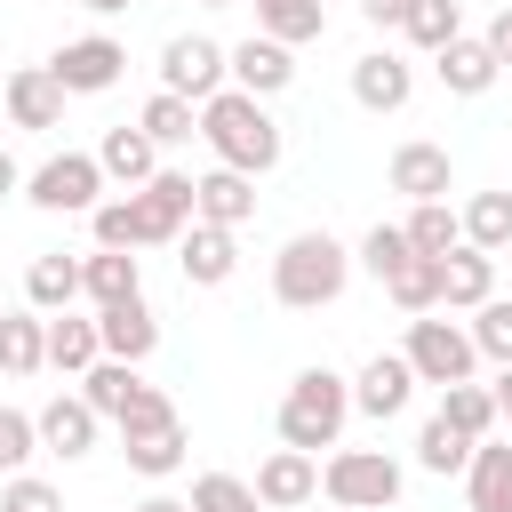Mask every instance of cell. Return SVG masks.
<instances>
[{
  "mask_svg": "<svg viewBox=\"0 0 512 512\" xmlns=\"http://www.w3.org/2000/svg\"><path fill=\"white\" fill-rule=\"evenodd\" d=\"M200 136H208L216 168H240V176H272V168H280V152H288V136H280V120H272V104H264V96H248V88H216V96L200 104Z\"/></svg>",
  "mask_w": 512,
  "mask_h": 512,
  "instance_id": "6da1fadb",
  "label": "cell"
},
{
  "mask_svg": "<svg viewBox=\"0 0 512 512\" xmlns=\"http://www.w3.org/2000/svg\"><path fill=\"white\" fill-rule=\"evenodd\" d=\"M280 448H304V456H320V448H336L344 440V424H352V376H336V368H296V384L280 392Z\"/></svg>",
  "mask_w": 512,
  "mask_h": 512,
  "instance_id": "7a4b0ae2",
  "label": "cell"
},
{
  "mask_svg": "<svg viewBox=\"0 0 512 512\" xmlns=\"http://www.w3.org/2000/svg\"><path fill=\"white\" fill-rule=\"evenodd\" d=\"M344 280H352V248H344L336 232H296V240L272 256V296H280L288 312H320V304H336Z\"/></svg>",
  "mask_w": 512,
  "mask_h": 512,
  "instance_id": "3957f363",
  "label": "cell"
},
{
  "mask_svg": "<svg viewBox=\"0 0 512 512\" xmlns=\"http://www.w3.org/2000/svg\"><path fill=\"white\" fill-rule=\"evenodd\" d=\"M320 496L344 504V512H384V504H400V464L384 448H344L336 440V456L320 464Z\"/></svg>",
  "mask_w": 512,
  "mask_h": 512,
  "instance_id": "277c9868",
  "label": "cell"
},
{
  "mask_svg": "<svg viewBox=\"0 0 512 512\" xmlns=\"http://www.w3.org/2000/svg\"><path fill=\"white\" fill-rule=\"evenodd\" d=\"M24 200L48 208V216H88V208L104 200V168H96V152H56V160H40V168L24 176Z\"/></svg>",
  "mask_w": 512,
  "mask_h": 512,
  "instance_id": "5b68a950",
  "label": "cell"
},
{
  "mask_svg": "<svg viewBox=\"0 0 512 512\" xmlns=\"http://www.w3.org/2000/svg\"><path fill=\"white\" fill-rule=\"evenodd\" d=\"M400 360L416 368V384H464L472 376V336L456 328V320H432V312H416L408 320V344H400Z\"/></svg>",
  "mask_w": 512,
  "mask_h": 512,
  "instance_id": "8992f818",
  "label": "cell"
},
{
  "mask_svg": "<svg viewBox=\"0 0 512 512\" xmlns=\"http://www.w3.org/2000/svg\"><path fill=\"white\" fill-rule=\"evenodd\" d=\"M120 72H128V48H120L112 32H80V40H64V48L48 56V80H56L64 96H104Z\"/></svg>",
  "mask_w": 512,
  "mask_h": 512,
  "instance_id": "52a82bcc",
  "label": "cell"
},
{
  "mask_svg": "<svg viewBox=\"0 0 512 512\" xmlns=\"http://www.w3.org/2000/svg\"><path fill=\"white\" fill-rule=\"evenodd\" d=\"M128 216H136V248H168L192 224V176L184 168H160L152 184L128 192Z\"/></svg>",
  "mask_w": 512,
  "mask_h": 512,
  "instance_id": "ba28073f",
  "label": "cell"
},
{
  "mask_svg": "<svg viewBox=\"0 0 512 512\" xmlns=\"http://www.w3.org/2000/svg\"><path fill=\"white\" fill-rule=\"evenodd\" d=\"M160 88L184 96V104H208L216 88H232V80H224V48L200 40V32H176V40L160 48Z\"/></svg>",
  "mask_w": 512,
  "mask_h": 512,
  "instance_id": "9c48e42d",
  "label": "cell"
},
{
  "mask_svg": "<svg viewBox=\"0 0 512 512\" xmlns=\"http://www.w3.org/2000/svg\"><path fill=\"white\" fill-rule=\"evenodd\" d=\"M256 504L264 512H296V504H312L320 496V456H304V448H272L264 464H256Z\"/></svg>",
  "mask_w": 512,
  "mask_h": 512,
  "instance_id": "30bf717a",
  "label": "cell"
},
{
  "mask_svg": "<svg viewBox=\"0 0 512 512\" xmlns=\"http://www.w3.org/2000/svg\"><path fill=\"white\" fill-rule=\"evenodd\" d=\"M224 80H232V88H248V96H280V88L296 80V48H280V40L248 32L240 48H224Z\"/></svg>",
  "mask_w": 512,
  "mask_h": 512,
  "instance_id": "8fae6325",
  "label": "cell"
},
{
  "mask_svg": "<svg viewBox=\"0 0 512 512\" xmlns=\"http://www.w3.org/2000/svg\"><path fill=\"white\" fill-rule=\"evenodd\" d=\"M176 264H184L192 288H224V280L240 272V240H232L224 224H200V216H192V224L176 232Z\"/></svg>",
  "mask_w": 512,
  "mask_h": 512,
  "instance_id": "7c38bea8",
  "label": "cell"
},
{
  "mask_svg": "<svg viewBox=\"0 0 512 512\" xmlns=\"http://www.w3.org/2000/svg\"><path fill=\"white\" fill-rule=\"evenodd\" d=\"M96 424H104V416H96V408H88L80 392H56V400H48L40 416H32V432H40V448H48V456H64V464H80V456H96Z\"/></svg>",
  "mask_w": 512,
  "mask_h": 512,
  "instance_id": "4fadbf2b",
  "label": "cell"
},
{
  "mask_svg": "<svg viewBox=\"0 0 512 512\" xmlns=\"http://www.w3.org/2000/svg\"><path fill=\"white\" fill-rule=\"evenodd\" d=\"M408 96H416V64H408V56L368 48V56L352 64V104H360V112H400Z\"/></svg>",
  "mask_w": 512,
  "mask_h": 512,
  "instance_id": "5bb4252c",
  "label": "cell"
},
{
  "mask_svg": "<svg viewBox=\"0 0 512 512\" xmlns=\"http://www.w3.org/2000/svg\"><path fill=\"white\" fill-rule=\"evenodd\" d=\"M96 344H104V360H152L160 352V320H152V304L144 296H128V304H104L96 312Z\"/></svg>",
  "mask_w": 512,
  "mask_h": 512,
  "instance_id": "9a60e30c",
  "label": "cell"
},
{
  "mask_svg": "<svg viewBox=\"0 0 512 512\" xmlns=\"http://www.w3.org/2000/svg\"><path fill=\"white\" fill-rule=\"evenodd\" d=\"M408 400H416V368H408L400 352H376V360L352 376V416H376V424H384V416H400Z\"/></svg>",
  "mask_w": 512,
  "mask_h": 512,
  "instance_id": "2e32d148",
  "label": "cell"
},
{
  "mask_svg": "<svg viewBox=\"0 0 512 512\" xmlns=\"http://www.w3.org/2000/svg\"><path fill=\"white\" fill-rule=\"evenodd\" d=\"M192 216L240 232V224L256 216V176H240V168H208V176H192Z\"/></svg>",
  "mask_w": 512,
  "mask_h": 512,
  "instance_id": "e0dca14e",
  "label": "cell"
},
{
  "mask_svg": "<svg viewBox=\"0 0 512 512\" xmlns=\"http://www.w3.org/2000/svg\"><path fill=\"white\" fill-rule=\"evenodd\" d=\"M80 296H88L96 312L144 296V264H136V248H88V256H80Z\"/></svg>",
  "mask_w": 512,
  "mask_h": 512,
  "instance_id": "ac0fdd59",
  "label": "cell"
},
{
  "mask_svg": "<svg viewBox=\"0 0 512 512\" xmlns=\"http://www.w3.org/2000/svg\"><path fill=\"white\" fill-rule=\"evenodd\" d=\"M488 296H496V256L472 248V240H456V248L440 256V304H448V312H472V304H488Z\"/></svg>",
  "mask_w": 512,
  "mask_h": 512,
  "instance_id": "d6986e66",
  "label": "cell"
},
{
  "mask_svg": "<svg viewBox=\"0 0 512 512\" xmlns=\"http://www.w3.org/2000/svg\"><path fill=\"white\" fill-rule=\"evenodd\" d=\"M432 64H440V88L448 96H488L496 88V56H488V40H472V32H456L448 48H432Z\"/></svg>",
  "mask_w": 512,
  "mask_h": 512,
  "instance_id": "ffe728a7",
  "label": "cell"
},
{
  "mask_svg": "<svg viewBox=\"0 0 512 512\" xmlns=\"http://www.w3.org/2000/svg\"><path fill=\"white\" fill-rule=\"evenodd\" d=\"M96 168H104V184H152L160 176V144L144 136V128H104V144H96Z\"/></svg>",
  "mask_w": 512,
  "mask_h": 512,
  "instance_id": "44dd1931",
  "label": "cell"
},
{
  "mask_svg": "<svg viewBox=\"0 0 512 512\" xmlns=\"http://www.w3.org/2000/svg\"><path fill=\"white\" fill-rule=\"evenodd\" d=\"M448 184H456V168H448V144H400L392 152V192H408V200H448Z\"/></svg>",
  "mask_w": 512,
  "mask_h": 512,
  "instance_id": "7402d4cb",
  "label": "cell"
},
{
  "mask_svg": "<svg viewBox=\"0 0 512 512\" xmlns=\"http://www.w3.org/2000/svg\"><path fill=\"white\" fill-rule=\"evenodd\" d=\"M464 496H472V512H512V440H472Z\"/></svg>",
  "mask_w": 512,
  "mask_h": 512,
  "instance_id": "603a6c76",
  "label": "cell"
},
{
  "mask_svg": "<svg viewBox=\"0 0 512 512\" xmlns=\"http://www.w3.org/2000/svg\"><path fill=\"white\" fill-rule=\"evenodd\" d=\"M8 120L16 128H64V88L48 80V64L8 72Z\"/></svg>",
  "mask_w": 512,
  "mask_h": 512,
  "instance_id": "cb8c5ba5",
  "label": "cell"
},
{
  "mask_svg": "<svg viewBox=\"0 0 512 512\" xmlns=\"http://www.w3.org/2000/svg\"><path fill=\"white\" fill-rule=\"evenodd\" d=\"M72 296H80V256L48 248V256L24 264V304L32 312H72Z\"/></svg>",
  "mask_w": 512,
  "mask_h": 512,
  "instance_id": "d4e9b609",
  "label": "cell"
},
{
  "mask_svg": "<svg viewBox=\"0 0 512 512\" xmlns=\"http://www.w3.org/2000/svg\"><path fill=\"white\" fill-rule=\"evenodd\" d=\"M0 368H8V376H40V368H48V312L24 304V312L0 320Z\"/></svg>",
  "mask_w": 512,
  "mask_h": 512,
  "instance_id": "484cf974",
  "label": "cell"
},
{
  "mask_svg": "<svg viewBox=\"0 0 512 512\" xmlns=\"http://www.w3.org/2000/svg\"><path fill=\"white\" fill-rule=\"evenodd\" d=\"M256 32L280 48H304L328 32V0H256Z\"/></svg>",
  "mask_w": 512,
  "mask_h": 512,
  "instance_id": "4316f807",
  "label": "cell"
},
{
  "mask_svg": "<svg viewBox=\"0 0 512 512\" xmlns=\"http://www.w3.org/2000/svg\"><path fill=\"white\" fill-rule=\"evenodd\" d=\"M96 360H104L96 320H80V312H48V368H56V376H80V368H96Z\"/></svg>",
  "mask_w": 512,
  "mask_h": 512,
  "instance_id": "83f0119b",
  "label": "cell"
},
{
  "mask_svg": "<svg viewBox=\"0 0 512 512\" xmlns=\"http://www.w3.org/2000/svg\"><path fill=\"white\" fill-rule=\"evenodd\" d=\"M384 296H392V304H400L408 320H416V312H440V256H416V248H408V256L392 264Z\"/></svg>",
  "mask_w": 512,
  "mask_h": 512,
  "instance_id": "f1b7e54d",
  "label": "cell"
},
{
  "mask_svg": "<svg viewBox=\"0 0 512 512\" xmlns=\"http://www.w3.org/2000/svg\"><path fill=\"white\" fill-rule=\"evenodd\" d=\"M184 424H160V432H128L120 440V456H128V472H144V480H168V472H184Z\"/></svg>",
  "mask_w": 512,
  "mask_h": 512,
  "instance_id": "f546056e",
  "label": "cell"
},
{
  "mask_svg": "<svg viewBox=\"0 0 512 512\" xmlns=\"http://www.w3.org/2000/svg\"><path fill=\"white\" fill-rule=\"evenodd\" d=\"M456 224H464V240H472V248L504 256V248H512V192H472V200L456 208Z\"/></svg>",
  "mask_w": 512,
  "mask_h": 512,
  "instance_id": "4dcf8cb0",
  "label": "cell"
},
{
  "mask_svg": "<svg viewBox=\"0 0 512 512\" xmlns=\"http://www.w3.org/2000/svg\"><path fill=\"white\" fill-rule=\"evenodd\" d=\"M400 232H408V248H416V256H448V248L464 240V224H456V208H448V200H408V224H400Z\"/></svg>",
  "mask_w": 512,
  "mask_h": 512,
  "instance_id": "1f68e13d",
  "label": "cell"
},
{
  "mask_svg": "<svg viewBox=\"0 0 512 512\" xmlns=\"http://www.w3.org/2000/svg\"><path fill=\"white\" fill-rule=\"evenodd\" d=\"M136 128H144L160 152H168V144H192V136H200V104H184V96H168V88H160V96L136 112Z\"/></svg>",
  "mask_w": 512,
  "mask_h": 512,
  "instance_id": "d6a6232c",
  "label": "cell"
},
{
  "mask_svg": "<svg viewBox=\"0 0 512 512\" xmlns=\"http://www.w3.org/2000/svg\"><path fill=\"white\" fill-rule=\"evenodd\" d=\"M136 384H144V376H136V360H96V368H80V400H88L96 416H120Z\"/></svg>",
  "mask_w": 512,
  "mask_h": 512,
  "instance_id": "836d02e7",
  "label": "cell"
},
{
  "mask_svg": "<svg viewBox=\"0 0 512 512\" xmlns=\"http://www.w3.org/2000/svg\"><path fill=\"white\" fill-rule=\"evenodd\" d=\"M440 416H448L464 440H488V432H496V400H488V384H472V376H464V384H440Z\"/></svg>",
  "mask_w": 512,
  "mask_h": 512,
  "instance_id": "e575fe53",
  "label": "cell"
},
{
  "mask_svg": "<svg viewBox=\"0 0 512 512\" xmlns=\"http://www.w3.org/2000/svg\"><path fill=\"white\" fill-rule=\"evenodd\" d=\"M416 464L448 480V472H464V464H472V440H464V432H456V424L432 408V416H424V432H416Z\"/></svg>",
  "mask_w": 512,
  "mask_h": 512,
  "instance_id": "d590c367",
  "label": "cell"
},
{
  "mask_svg": "<svg viewBox=\"0 0 512 512\" xmlns=\"http://www.w3.org/2000/svg\"><path fill=\"white\" fill-rule=\"evenodd\" d=\"M400 32L432 56V48H448L456 32H464V0H408V16H400Z\"/></svg>",
  "mask_w": 512,
  "mask_h": 512,
  "instance_id": "8d00e7d4",
  "label": "cell"
},
{
  "mask_svg": "<svg viewBox=\"0 0 512 512\" xmlns=\"http://www.w3.org/2000/svg\"><path fill=\"white\" fill-rule=\"evenodd\" d=\"M464 336H472V352H480V360H496V368H504V360H512V304H504V296L472 304V328H464Z\"/></svg>",
  "mask_w": 512,
  "mask_h": 512,
  "instance_id": "74e56055",
  "label": "cell"
},
{
  "mask_svg": "<svg viewBox=\"0 0 512 512\" xmlns=\"http://www.w3.org/2000/svg\"><path fill=\"white\" fill-rule=\"evenodd\" d=\"M184 504H192V512H264V504H256V488H248L240 472H200Z\"/></svg>",
  "mask_w": 512,
  "mask_h": 512,
  "instance_id": "f35d334b",
  "label": "cell"
},
{
  "mask_svg": "<svg viewBox=\"0 0 512 512\" xmlns=\"http://www.w3.org/2000/svg\"><path fill=\"white\" fill-rule=\"evenodd\" d=\"M112 424H120V440H128V432H160V424H184V416H176V400H168L160 384H136L128 408H120Z\"/></svg>",
  "mask_w": 512,
  "mask_h": 512,
  "instance_id": "ab89813d",
  "label": "cell"
},
{
  "mask_svg": "<svg viewBox=\"0 0 512 512\" xmlns=\"http://www.w3.org/2000/svg\"><path fill=\"white\" fill-rule=\"evenodd\" d=\"M400 256H408V232H400V224H376V232H368V240H360V256H352V264H360V272H368V280H376V288H384V280H392V264H400Z\"/></svg>",
  "mask_w": 512,
  "mask_h": 512,
  "instance_id": "60d3db41",
  "label": "cell"
},
{
  "mask_svg": "<svg viewBox=\"0 0 512 512\" xmlns=\"http://www.w3.org/2000/svg\"><path fill=\"white\" fill-rule=\"evenodd\" d=\"M40 456V432H32V416L24 408H0V472H24Z\"/></svg>",
  "mask_w": 512,
  "mask_h": 512,
  "instance_id": "b9f144b4",
  "label": "cell"
},
{
  "mask_svg": "<svg viewBox=\"0 0 512 512\" xmlns=\"http://www.w3.org/2000/svg\"><path fill=\"white\" fill-rule=\"evenodd\" d=\"M88 232H96V248H136V216H128V192H120V200H96V208H88Z\"/></svg>",
  "mask_w": 512,
  "mask_h": 512,
  "instance_id": "7bdbcfd3",
  "label": "cell"
},
{
  "mask_svg": "<svg viewBox=\"0 0 512 512\" xmlns=\"http://www.w3.org/2000/svg\"><path fill=\"white\" fill-rule=\"evenodd\" d=\"M0 512H64V496L48 480H32V472H8L0 480Z\"/></svg>",
  "mask_w": 512,
  "mask_h": 512,
  "instance_id": "ee69618b",
  "label": "cell"
},
{
  "mask_svg": "<svg viewBox=\"0 0 512 512\" xmlns=\"http://www.w3.org/2000/svg\"><path fill=\"white\" fill-rule=\"evenodd\" d=\"M480 40H488V56H496V64H512V8H496Z\"/></svg>",
  "mask_w": 512,
  "mask_h": 512,
  "instance_id": "f6af8a7d",
  "label": "cell"
},
{
  "mask_svg": "<svg viewBox=\"0 0 512 512\" xmlns=\"http://www.w3.org/2000/svg\"><path fill=\"white\" fill-rule=\"evenodd\" d=\"M360 16H368L376 32H400V16H408V0H360Z\"/></svg>",
  "mask_w": 512,
  "mask_h": 512,
  "instance_id": "bcb514c9",
  "label": "cell"
},
{
  "mask_svg": "<svg viewBox=\"0 0 512 512\" xmlns=\"http://www.w3.org/2000/svg\"><path fill=\"white\" fill-rule=\"evenodd\" d=\"M488 400H496V416H512V360L496 368V384H488Z\"/></svg>",
  "mask_w": 512,
  "mask_h": 512,
  "instance_id": "7dc6e473",
  "label": "cell"
},
{
  "mask_svg": "<svg viewBox=\"0 0 512 512\" xmlns=\"http://www.w3.org/2000/svg\"><path fill=\"white\" fill-rule=\"evenodd\" d=\"M24 192V168H16V152H0V200H16Z\"/></svg>",
  "mask_w": 512,
  "mask_h": 512,
  "instance_id": "c3c4849f",
  "label": "cell"
},
{
  "mask_svg": "<svg viewBox=\"0 0 512 512\" xmlns=\"http://www.w3.org/2000/svg\"><path fill=\"white\" fill-rule=\"evenodd\" d=\"M136 512H192V504H184V496H144Z\"/></svg>",
  "mask_w": 512,
  "mask_h": 512,
  "instance_id": "681fc988",
  "label": "cell"
},
{
  "mask_svg": "<svg viewBox=\"0 0 512 512\" xmlns=\"http://www.w3.org/2000/svg\"><path fill=\"white\" fill-rule=\"evenodd\" d=\"M80 8H88V16H128L136 0H80Z\"/></svg>",
  "mask_w": 512,
  "mask_h": 512,
  "instance_id": "f907efd6",
  "label": "cell"
},
{
  "mask_svg": "<svg viewBox=\"0 0 512 512\" xmlns=\"http://www.w3.org/2000/svg\"><path fill=\"white\" fill-rule=\"evenodd\" d=\"M200 8H232V0H200Z\"/></svg>",
  "mask_w": 512,
  "mask_h": 512,
  "instance_id": "816d5d0a",
  "label": "cell"
},
{
  "mask_svg": "<svg viewBox=\"0 0 512 512\" xmlns=\"http://www.w3.org/2000/svg\"><path fill=\"white\" fill-rule=\"evenodd\" d=\"M328 512H344V504H328Z\"/></svg>",
  "mask_w": 512,
  "mask_h": 512,
  "instance_id": "f5cc1de1",
  "label": "cell"
}]
</instances>
